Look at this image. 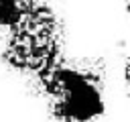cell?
<instances>
[{
  "label": "cell",
  "instance_id": "2",
  "mask_svg": "<svg viewBox=\"0 0 130 122\" xmlns=\"http://www.w3.org/2000/svg\"><path fill=\"white\" fill-rule=\"evenodd\" d=\"M122 8H124V12L130 16V0H124V4H122Z\"/></svg>",
  "mask_w": 130,
  "mask_h": 122
},
{
  "label": "cell",
  "instance_id": "1",
  "mask_svg": "<svg viewBox=\"0 0 130 122\" xmlns=\"http://www.w3.org/2000/svg\"><path fill=\"white\" fill-rule=\"evenodd\" d=\"M122 85L130 96V53H124L122 57Z\"/></svg>",
  "mask_w": 130,
  "mask_h": 122
}]
</instances>
